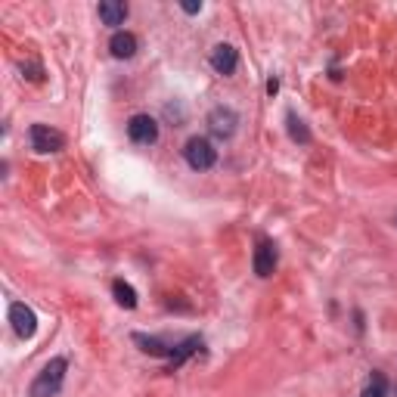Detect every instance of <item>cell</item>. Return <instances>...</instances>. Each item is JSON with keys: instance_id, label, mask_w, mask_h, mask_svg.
Returning <instances> with one entry per match:
<instances>
[{"instance_id": "cell-1", "label": "cell", "mask_w": 397, "mask_h": 397, "mask_svg": "<svg viewBox=\"0 0 397 397\" xmlns=\"http://www.w3.org/2000/svg\"><path fill=\"white\" fill-rule=\"evenodd\" d=\"M66 372H68L66 357H53V360L35 376V382L28 388V397H56L62 391V382H66Z\"/></svg>"}, {"instance_id": "cell-2", "label": "cell", "mask_w": 397, "mask_h": 397, "mask_svg": "<svg viewBox=\"0 0 397 397\" xmlns=\"http://www.w3.org/2000/svg\"><path fill=\"white\" fill-rule=\"evenodd\" d=\"M183 159L193 171H208V168H214V161H217V149L212 146V140L193 137V140H186V146H183Z\"/></svg>"}, {"instance_id": "cell-3", "label": "cell", "mask_w": 397, "mask_h": 397, "mask_svg": "<svg viewBox=\"0 0 397 397\" xmlns=\"http://www.w3.org/2000/svg\"><path fill=\"white\" fill-rule=\"evenodd\" d=\"M28 140H31V149L35 152H59L66 146V137L56 128H50V124H31Z\"/></svg>"}, {"instance_id": "cell-4", "label": "cell", "mask_w": 397, "mask_h": 397, "mask_svg": "<svg viewBox=\"0 0 397 397\" xmlns=\"http://www.w3.org/2000/svg\"><path fill=\"white\" fill-rule=\"evenodd\" d=\"M236 124H239V115L233 112L230 106H214L212 112H208V130L221 140L236 134Z\"/></svg>"}, {"instance_id": "cell-5", "label": "cell", "mask_w": 397, "mask_h": 397, "mask_svg": "<svg viewBox=\"0 0 397 397\" xmlns=\"http://www.w3.org/2000/svg\"><path fill=\"white\" fill-rule=\"evenodd\" d=\"M128 137L140 146H152L159 140V124H155L152 115H130L128 121Z\"/></svg>"}, {"instance_id": "cell-6", "label": "cell", "mask_w": 397, "mask_h": 397, "mask_svg": "<svg viewBox=\"0 0 397 397\" xmlns=\"http://www.w3.org/2000/svg\"><path fill=\"white\" fill-rule=\"evenodd\" d=\"M10 323H13V329H16V336H19V338H31L37 332L35 310H31L28 305H22V301L10 305Z\"/></svg>"}, {"instance_id": "cell-7", "label": "cell", "mask_w": 397, "mask_h": 397, "mask_svg": "<svg viewBox=\"0 0 397 397\" xmlns=\"http://www.w3.org/2000/svg\"><path fill=\"white\" fill-rule=\"evenodd\" d=\"M236 66H239V53H236V47H230V44H217L214 50H212V68L217 75H233L236 72Z\"/></svg>"}, {"instance_id": "cell-8", "label": "cell", "mask_w": 397, "mask_h": 397, "mask_svg": "<svg viewBox=\"0 0 397 397\" xmlns=\"http://www.w3.org/2000/svg\"><path fill=\"white\" fill-rule=\"evenodd\" d=\"M276 267V245L261 239L258 248H255V274L258 276H270Z\"/></svg>"}, {"instance_id": "cell-9", "label": "cell", "mask_w": 397, "mask_h": 397, "mask_svg": "<svg viewBox=\"0 0 397 397\" xmlns=\"http://www.w3.org/2000/svg\"><path fill=\"white\" fill-rule=\"evenodd\" d=\"M109 50H112L115 59H130L137 53V37L130 31H115L112 41H109Z\"/></svg>"}, {"instance_id": "cell-10", "label": "cell", "mask_w": 397, "mask_h": 397, "mask_svg": "<svg viewBox=\"0 0 397 397\" xmlns=\"http://www.w3.org/2000/svg\"><path fill=\"white\" fill-rule=\"evenodd\" d=\"M97 13L103 19V25H124V19H128V6L118 4V0H103Z\"/></svg>"}, {"instance_id": "cell-11", "label": "cell", "mask_w": 397, "mask_h": 397, "mask_svg": "<svg viewBox=\"0 0 397 397\" xmlns=\"http://www.w3.org/2000/svg\"><path fill=\"white\" fill-rule=\"evenodd\" d=\"M202 348V338L199 336H190L186 341H181V345L174 348V351H171V369H177V367H183L186 360H190L193 354H196Z\"/></svg>"}, {"instance_id": "cell-12", "label": "cell", "mask_w": 397, "mask_h": 397, "mask_svg": "<svg viewBox=\"0 0 397 397\" xmlns=\"http://www.w3.org/2000/svg\"><path fill=\"white\" fill-rule=\"evenodd\" d=\"M112 295H115V301H118L124 310H134L137 307V289L130 283H124V279H115V283H112Z\"/></svg>"}, {"instance_id": "cell-13", "label": "cell", "mask_w": 397, "mask_h": 397, "mask_svg": "<svg viewBox=\"0 0 397 397\" xmlns=\"http://www.w3.org/2000/svg\"><path fill=\"white\" fill-rule=\"evenodd\" d=\"M134 341L140 345V351H143V354H152V357H171V348L165 345V341H159V338H149V336H140V332H134Z\"/></svg>"}, {"instance_id": "cell-14", "label": "cell", "mask_w": 397, "mask_h": 397, "mask_svg": "<svg viewBox=\"0 0 397 397\" xmlns=\"http://www.w3.org/2000/svg\"><path fill=\"white\" fill-rule=\"evenodd\" d=\"M286 124H289V137L295 140V143H310V130H307V124L301 121L295 112L286 115Z\"/></svg>"}, {"instance_id": "cell-15", "label": "cell", "mask_w": 397, "mask_h": 397, "mask_svg": "<svg viewBox=\"0 0 397 397\" xmlns=\"http://www.w3.org/2000/svg\"><path fill=\"white\" fill-rule=\"evenodd\" d=\"M385 394H388L385 376H382V372H372V379L367 382V388H363V394H360V397H385Z\"/></svg>"}, {"instance_id": "cell-16", "label": "cell", "mask_w": 397, "mask_h": 397, "mask_svg": "<svg viewBox=\"0 0 397 397\" xmlns=\"http://www.w3.org/2000/svg\"><path fill=\"white\" fill-rule=\"evenodd\" d=\"M22 72H28V75H25L28 81H41V66H37V62H28V66H22Z\"/></svg>"}, {"instance_id": "cell-17", "label": "cell", "mask_w": 397, "mask_h": 397, "mask_svg": "<svg viewBox=\"0 0 397 397\" xmlns=\"http://www.w3.org/2000/svg\"><path fill=\"white\" fill-rule=\"evenodd\" d=\"M202 10V4H196V0H186L183 4V13H190V16H196Z\"/></svg>"}, {"instance_id": "cell-18", "label": "cell", "mask_w": 397, "mask_h": 397, "mask_svg": "<svg viewBox=\"0 0 397 397\" xmlns=\"http://www.w3.org/2000/svg\"><path fill=\"white\" fill-rule=\"evenodd\" d=\"M276 90H279V81H276V78H270V81H267V93H270V97H274Z\"/></svg>"}]
</instances>
